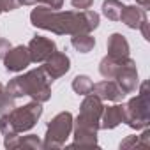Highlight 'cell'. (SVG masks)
Segmentation results:
<instances>
[{
    "mask_svg": "<svg viewBox=\"0 0 150 150\" xmlns=\"http://www.w3.org/2000/svg\"><path fill=\"white\" fill-rule=\"evenodd\" d=\"M99 14L96 11H60L48 6H35L30 13V23L35 28L48 30L57 35L92 34L99 27Z\"/></svg>",
    "mask_w": 150,
    "mask_h": 150,
    "instance_id": "1",
    "label": "cell"
},
{
    "mask_svg": "<svg viewBox=\"0 0 150 150\" xmlns=\"http://www.w3.org/2000/svg\"><path fill=\"white\" fill-rule=\"evenodd\" d=\"M103 110L104 104L97 96H85L80 106V115L72 122L74 141L71 143V146H97V131L101 129Z\"/></svg>",
    "mask_w": 150,
    "mask_h": 150,
    "instance_id": "2",
    "label": "cell"
},
{
    "mask_svg": "<svg viewBox=\"0 0 150 150\" xmlns=\"http://www.w3.org/2000/svg\"><path fill=\"white\" fill-rule=\"evenodd\" d=\"M51 80L48 78V74L42 71V67H35L21 76L13 78L7 85L6 90L14 97H23L28 96L32 97V101L37 103H46L51 99Z\"/></svg>",
    "mask_w": 150,
    "mask_h": 150,
    "instance_id": "3",
    "label": "cell"
},
{
    "mask_svg": "<svg viewBox=\"0 0 150 150\" xmlns=\"http://www.w3.org/2000/svg\"><path fill=\"white\" fill-rule=\"evenodd\" d=\"M42 115V103L30 101L23 106H14L9 113L0 115V132L4 136L21 134L30 131Z\"/></svg>",
    "mask_w": 150,
    "mask_h": 150,
    "instance_id": "4",
    "label": "cell"
},
{
    "mask_svg": "<svg viewBox=\"0 0 150 150\" xmlns=\"http://www.w3.org/2000/svg\"><path fill=\"white\" fill-rule=\"evenodd\" d=\"M125 108V118L124 124H127L131 129L141 131L148 127L150 124V92H148V81H143L139 85V92L124 104Z\"/></svg>",
    "mask_w": 150,
    "mask_h": 150,
    "instance_id": "5",
    "label": "cell"
},
{
    "mask_svg": "<svg viewBox=\"0 0 150 150\" xmlns=\"http://www.w3.org/2000/svg\"><path fill=\"white\" fill-rule=\"evenodd\" d=\"M72 115L69 111H62L55 115L46 127V136L42 141V148H62L72 132Z\"/></svg>",
    "mask_w": 150,
    "mask_h": 150,
    "instance_id": "6",
    "label": "cell"
},
{
    "mask_svg": "<svg viewBox=\"0 0 150 150\" xmlns=\"http://www.w3.org/2000/svg\"><path fill=\"white\" fill-rule=\"evenodd\" d=\"M117 85L120 87V90L127 96V94H134L136 88L139 87V78H138V67L136 62L129 57L125 60V64L122 65V69L118 71L117 78H115Z\"/></svg>",
    "mask_w": 150,
    "mask_h": 150,
    "instance_id": "7",
    "label": "cell"
},
{
    "mask_svg": "<svg viewBox=\"0 0 150 150\" xmlns=\"http://www.w3.org/2000/svg\"><path fill=\"white\" fill-rule=\"evenodd\" d=\"M28 55L30 60L34 64H42L46 58H50L55 51H57V44L53 39L50 37H42V35H35L30 39L28 42Z\"/></svg>",
    "mask_w": 150,
    "mask_h": 150,
    "instance_id": "8",
    "label": "cell"
},
{
    "mask_svg": "<svg viewBox=\"0 0 150 150\" xmlns=\"http://www.w3.org/2000/svg\"><path fill=\"white\" fill-rule=\"evenodd\" d=\"M2 60H4L6 71H9V72H21L23 69H27V67L32 64L30 55H28V48L23 46V44L13 46V48L6 53V57H4Z\"/></svg>",
    "mask_w": 150,
    "mask_h": 150,
    "instance_id": "9",
    "label": "cell"
},
{
    "mask_svg": "<svg viewBox=\"0 0 150 150\" xmlns=\"http://www.w3.org/2000/svg\"><path fill=\"white\" fill-rule=\"evenodd\" d=\"M42 64H44V65H42V71L48 74V78H50L51 81H55V80L65 76V74L69 72V69H71V58H69L65 53H62V51H55V53H53L50 58H46Z\"/></svg>",
    "mask_w": 150,
    "mask_h": 150,
    "instance_id": "10",
    "label": "cell"
},
{
    "mask_svg": "<svg viewBox=\"0 0 150 150\" xmlns=\"http://www.w3.org/2000/svg\"><path fill=\"white\" fill-rule=\"evenodd\" d=\"M92 94L97 96L101 101H111V103H122L125 94L120 90L115 80H104L92 87Z\"/></svg>",
    "mask_w": 150,
    "mask_h": 150,
    "instance_id": "11",
    "label": "cell"
},
{
    "mask_svg": "<svg viewBox=\"0 0 150 150\" xmlns=\"http://www.w3.org/2000/svg\"><path fill=\"white\" fill-rule=\"evenodd\" d=\"M125 118V108L124 104H113V106H104L103 115H101V129H115L118 127Z\"/></svg>",
    "mask_w": 150,
    "mask_h": 150,
    "instance_id": "12",
    "label": "cell"
},
{
    "mask_svg": "<svg viewBox=\"0 0 150 150\" xmlns=\"http://www.w3.org/2000/svg\"><path fill=\"white\" fill-rule=\"evenodd\" d=\"M145 20H146V11L136 4L134 6H124V9L120 13V21L132 30H138Z\"/></svg>",
    "mask_w": 150,
    "mask_h": 150,
    "instance_id": "13",
    "label": "cell"
},
{
    "mask_svg": "<svg viewBox=\"0 0 150 150\" xmlns=\"http://www.w3.org/2000/svg\"><path fill=\"white\" fill-rule=\"evenodd\" d=\"M106 48H108V57H111V58H127L129 51H131L125 35H122L118 32H115L108 37Z\"/></svg>",
    "mask_w": 150,
    "mask_h": 150,
    "instance_id": "14",
    "label": "cell"
},
{
    "mask_svg": "<svg viewBox=\"0 0 150 150\" xmlns=\"http://www.w3.org/2000/svg\"><path fill=\"white\" fill-rule=\"evenodd\" d=\"M129 58V57H127ZM127 58H111V57H104L99 64V72H101V76L104 80H115L117 78V74L118 71L122 69V65L125 64Z\"/></svg>",
    "mask_w": 150,
    "mask_h": 150,
    "instance_id": "15",
    "label": "cell"
},
{
    "mask_svg": "<svg viewBox=\"0 0 150 150\" xmlns=\"http://www.w3.org/2000/svg\"><path fill=\"white\" fill-rule=\"evenodd\" d=\"M71 44L80 53H90L96 48V39L90 34H74L71 37Z\"/></svg>",
    "mask_w": 150,
    "mask_h": 150,
    "instance_id": "16",
    "label": "cell"
},
{
    "mask_svg": "<svg viewBox=\"0 0 150 150\" xmlns=\"http://www.w3.org/2000/svg\"><path fill=\"white\" fill-rule=\"evenodd\" d=\"M122 9H124V4L120 0H104L103 2V14L110 21H118Z\"/></svg>",
    "mask_w": 150,
    "mask_h": 150,
    "instance_id": "17",
    "label": "cell"
},
{
    "mask_svg": "<svg viewBox=\"0 0 150 150\" xmlns=\"http://www.w3.org/2000/svg\"><path fill=\"white\" fill-rule=\"evenodd\" d=\"M92 87H94L92 80L88 76H85V74H78V76L72 80V90L76 92L78 96L85 97V96L92 94Z\"/></svg>",
    "mask_w": 150,
    "mask_h": 150,
    "instance_id": "18",
    "label": "cell"
},
{
    "mask_svg": "<svg viewBox=\"0 0 150 150\" xmlns=\"http://www.w3.org/2000/svg\"><path fill=\"white\" fill-rule=\"evenodd\" d=\"M16 148H32V150H41L42 141L39 139L37 134H27V136H18Z\"/></svg>",
    "mask_w": 150,
    "mask_h": 150,
    "instance_id": "19",
    "label": "cell"
},
{
    "mask_svg": "<svg viewBox=\"0 0 150 150\" xmlns=\"http://www.w3.org/2000/svg\"><path fill=\"white\" fill-rule=\"evenodd\" d=\"M16 99L6 90V87L0 83V115H4V113H9L14 106H16V103H14Z\"/></svg>",
    "mask_w": 150,
    "mask_h": 150,
    "instance_id": "20",
    "label": "cell"
},
{
    "mask_svg": "<svg viewBox=\"0 0 150 150\" xmlns=\"http://www.w3.org/2000/svg\"><path fill=\"white\" fill-rule=\"evenodd\" d=\"M120 148H145L143 146V141H141V136H127L122 143H120Z\"/></svg>",
    "mask_w": 150,
    "mask_h": 150,
    "instance_id": "21",
    "label": "cell"
},
{
    "mask_svg": "<svg viewBox=\"0 0 150 150\" xmlns=\"http://www.w3.org/2000/svg\"><path fill=\"white\" fill-rule=\"evenodd\" d=\"M20 7V0H0V11L2 13H11Z\"/></svg>",
    "mask_w": 150,
    "mask_h": 150,
    "instance_id": "22",
    "label": "cell"
},
{
    "mask_svg": "<svg viewBox=\"0 0 150 150\" xmlns=\"http://www.w3.org/2000/svg\"><path fill=\"white\" fill-rule=\"evenodd\" d=\"M71 6L74 9H78V11H85V9H90L94 6V0H69Z\"/></svg>",
    "mask_w": 150,
    "mask_h": 150,
    "instance_id": "23",
    "label": "cell"
},
{
    "mask_svg": "<svg viewBox=\"0 0 150 150\" xmlns=\"http://www.w3.org/2000/svg\"><path fill=\"white\" fill-rule=\"evenodd\" d=\"M35 6H48L51 9H62L64 0H34Z\"/></svg>",
    "mask_w": 150,
    "mask_h": 150,
    "instance_id": "24",
    "label": "cell"
},
{
    "mask_svg": "<svg viewBox=\"0 0 150 150\" xmlns=\"http://www.w3.org/2000/svg\"><path fill=\"white\" fill-rule=\"evenodd\" d=\"M13 46H11V42L7 41V39H4V37H0V60H2L4 57H6V53L11 50Z\"/></svg>",
    "mask_w": 150,
    "mask_h": 150,
    "instance_id": "25",
    "label": "cell"
},
{
    "mask_svg": "<svg viewBox=\"0 0 150 150\" xmlns=\"http://www.w3.org/2000/svg\"><path fill=\"white\" fill-rule=\"evenodd\" d=\"M138 30H141V34H143L145 41H150V35H148V20H145V21L139 25V28H138Z\"/></svg>",
    "mask_w": 150,
    "mask_h": 150,
    "instance_id": "26",
    "label": "cell"
},
{
    "mask_svg": "<svg viewBox=\"0 0 150 150\" xmlns=\"http://www.w3.org/2000/svg\"><path fill=\"white\" fill-rule=\"evenodd\" d=\"M136 6H139L141 9L148 11L150 9V0H136Z\"/></svg>",
    "mask_w": 150,
    "mask_h": 150,
    "instance_id": "27",
    "label": "cell"
},
{
    "mask_svg": "<svg viewBox=\"0 0 150 150\" xmlns=\"http://www.w3.org/2000/svg\"><path fill=\"white\" fill-rule=\"evenodd\" d=\"M0 13H2V11H0Z\"/></svg>",
    "mask_w": 150,
    "mask_h": 150,
    "instance_id": "28",
    "label": "cell"
}]
</instances>
